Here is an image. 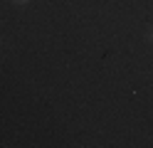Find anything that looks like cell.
Listing matches in <instances>:
<instances>
[{
  "mask_svg": "<svg viewBox=\"0 0 153 148\" xmlns=\"http://www.w3.org/2000/svg\"><path fill=\"white\" fill-rule=\"evenodd\" d=\"M13 3H17V5H25V3H30V0H13Z\"/></svg>",
  "mask_w": 153,
  "mask_h": 148,
  "instance_id": "6da1fadb",
  "label": "cell"
}]
</instances>
